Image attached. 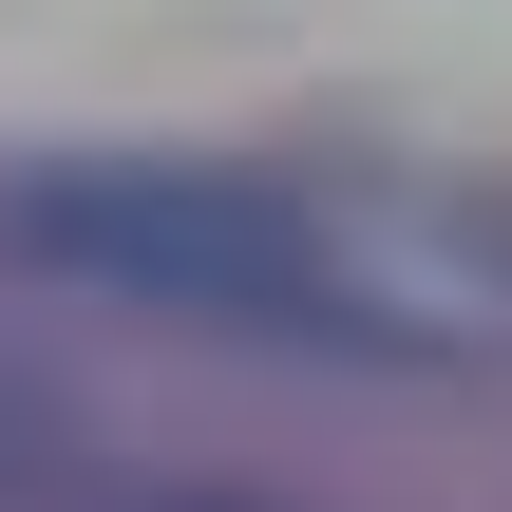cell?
Instances as JSON below:
<instances>
[{"label": "cell", "instance_id": "7a4b0ae2", "mask_svg": "<svg viewBox=\"0 0 512 512\" xmlns=\"http://www.w3.org/2000/svg\"><path fill=\"white\" fill-rule=\"evenodd\" d=\"M38 456H57V418H38V380H0V494H38Z\"/></svg>", "mask_w": 512, "mask_h": 512}, {"label": "cell", "instance_id": "3957f363", "mask_svg": "<svg viewBox=\"0 0 512 512\" xmlns=\"http://www.w3.org/2000/svg\"><path fill=\"white\" fill-rule=\"evenodd\" d=\"M171 512H266V494H171Z\"/></svg>", "mask_w": 512, "mask_h": 512}, {"label": "cell", "instance_id": "6da1fadb", "mask_svg": "<svg viewBox=\"0 0 512 512\" xmlns=\"http://www.w3.org/2000/svg\"><path fill=\"white\" fill-rule=\"evenodd\" d=\"M0 247L95 285V304H152V323H228V342H399L342 266V228L266 171H209V152H57L0 190Z\"/></svg>", "mask_w": 512, "mask_h": 512}]
</instances>
